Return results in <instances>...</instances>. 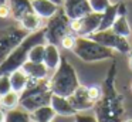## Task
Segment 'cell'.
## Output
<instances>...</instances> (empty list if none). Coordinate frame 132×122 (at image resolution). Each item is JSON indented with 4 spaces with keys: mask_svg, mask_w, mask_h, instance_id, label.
<instances>
[{
    "mask_svg": "<svg viewBox=\"0 0 132 122\" xmlns=\"http://www.w3.org/2000/svg\"><path fill=\"white\" fill-rule=\"evenodd\" d=\"M48 82L51 92L54 95L64 96V98H68L70 95H72L75 90L81 85L77 71L67 58H61L60 65L51 74V77L48 78Z\"/></svg>",
    "mask_w": 132,
    "mask_h": 122,
    "instance_id": "cell-1",
    "label": "cell"
},
{
    "mask_svg": "<svg viewBox=\"0 0 132 122\" xmlns=\"http://www.w3.org/2000/svg\"><path fill=\"white\" fill-rule=\"evenodd\" d=\"M43 43H46V30H44V28H41L40 31L29 34V36L26 37V40H24L16 50H13L12 54L0 64V75L10 74V72H13V71L21 68L24 62L29 61L30 50H31L34 45L43 44Z\"/></svg>",
    "mask_w": 132,
    "mask_h": 122,
    "instance_id": "cell-2",
    "label": "cell"
},
{
    "mask_svg": "<svg viewBox=\"0 0 132 122\" xmlns=\"http://www.w3.org/2000/svg\"><path fill=\"white\" fill-rule=\"evenodd\" d=\"M53 92L50 90L48 79L30 78L26 91L20 94V108L31 113L41 107L50 105Z\"/></svg>",
    "mask_w": 132,
    "mask_h": 122,
    "instance_id": "cell-3",
    "label": "cell"
},
{
    "mask_svg": "<svg viewBox=\"0 0 132 122\" xmlns=\"http://www.w3.org/2000/svg\"><path fill=\"white\" fill-rule=\"evenodd\" d=\"M72 53L85 62H97L114 57V51L94 41L91 37H77Z\"/></svg>",
    "mask_w": 132,
    "mask_h": 122,
    "instance_id": "cell-4",
    "label": "cell"
},
{
    "mask_svg": "<svg viewBox=\"0 0 132 122\" xmlns=\"http://www.w3.org/2000/svg\"><path fill=\"white\" fill-rule=\"evenodd\" d=\"M70 24H71V19L65 14L63 6H61L60 10L51 19L47 20L46 26H44V30H46V43L55 44L60 47L63 38L67 34L71 33Z\"/></svg>",
    "mask_w": 132,
    "mask_h": 122,
    "instance_id": "cell-5",
    "label": "cell"
},
{
    "mask_svg": "<svg viewBox=\"0 0 132 122\" xmlns=\"http://www.w3.org/2000/svg\"><path fill=\"white\" fill-rule=\"evenodd\" d=\"M29 34V31L21 27H12L3 34H0V64L26 40Z\"/></svg>",
    "mask_w": 132,
    "mask_h": 122,
    "instance_id": "cell-6",
    "label": "cell"
},
{
    "mask_svg": "<svg viewBox=\"0 0 132 122\" xmlns=\"http://www.w3.org/2000/svg\"><path fill=\"white\" fill-rule=\"evenodd\" d=\"M89 37L94 41L102 44L104 47L111 48L112 51H118L121 54H131V44H129L128 38L114 33L111 28L109 30H100Z\"/></svg>",
    "mask_w": 132,
    "mask_h": 122,
    "instance_id": "cell-7",
    "label": "cell"
},
{
    "mask_svg": "<svg viewBox=\"0 0 132 122\" xmlns=\"http://www.w3.org/2000/svg\"><path fill=\"white\" fill-rule=\"evenodd\" d=\"M101 21H102V14L91 11L81 19L71 20L70 28H71V33L77 37H89L94 33L100 31Z\"/></svg>",
    "mask_w": 132,
    "mask_h": 122,
    "instance_id": "cell-8",
    "label": "cell"
},
{
    "mask_svg": "<svg viewBox=\"0 0 132 122\" xmlns=\"http://www.w3.org/2000/svg\"><path fill=\"white\" fill-rule=\"evenodd\" d=\"M68 99L77 112H87L95 107V102L88 95V87H84V85H80L75 90V92L68 96Z\"/></svg>",
    "mask_w": 132,
    "mask_h": 122,
    "instance_id": "cell-9",
    "label": "cell"
},
{
    "mask_svg": "<svg viewBox=\"0 0 132 122\" xmlns=\"http://www.w3.org/2000/svg\"><path fill=\"white\" fill-rule=\"evenodd\" d=\"M63 9L71 20L81 19L88 13H91L88 0H64Z\"/></svg>",
    "mask_w": 132,
    "mask_h": 122,
    "instance_id": "cell-10",
    "label": "cell"
},
{
    "mask_svg": "<svg viewBox=\"0 0 132 122\" xmlns=\"http://www.w3.org/2000/svg\"><path fill=\"white\" fill-rule=\"evenodd\" d=\"M7 6L10 9V17L17 23L27 14L34 11L31 0H7Z\"/></svg>",
    "mask_w": 132,
    "mask_h": 122,
    "instance_id": "cell-11",
    "label": "cell"
},
{
    "mask_svg": "<svg viewBox=\"0 0 132 122\" xmlns=\"http://www.w3.org/2000/svg\"><path fill=\"white\" fill-rule=\"evenodd\" d=\"M33 2V10L37 16H40L43 20H48L60 10L61 6L55 4L51 0H31Z\"/></svg>",
    "mask_w": 132,
    "mask_h": 122,
    "instance_id": "cell-12",
    "label": "cell"
},
{
    "mask_svg": "<svg viewBox=\"0 0 132 122\" xmlns=\"http://www.w3.org/2000/svg\"><path fill=\"white\" fill-rule=\"evenodd\" d=\"M61 54H60V47L55 44H48L46 43V48H44V65L48 68L50 72H54L58 68L61 62Z\"/></svg>",
    "mask_w": 132,
    "mask_h": 122,
    "instance_id": "cell-13",
    "label": "cell"
},
{
    "mask_svg": "<svg viewBox=\"0 0 132 122\" xmlns=\"http://www.w3.org/2000/svg\"><path fill=\"white\" fill-rule=\"evenodd\" d=\"M51 108L54 109V112L60 116H75L77 115V111L74 109V107L71 105L68 98H64V96H58L53 94L51 96V102H50Z\"/></svg>",
    "mask_w": 132,
    "mask_h": 122,
    "instance_id": "cell-14",
    "label": "cell"
},
{
    "mask_svg": "<svg viewBox=\"0 0 132 122\" xmlns=\"http://www.w3.org/2000/svg\"><path fill=\"white\" fill-rule=\"evenodd\" d=\"M21 70L33 79H48V68L44 65V62H31L26 61L21 67Z\"/></svg>",
    "mask_w": 132,
    "mask_h": 122,
    "instance_id": "cell-15",
    "label": "cell"
},
{
    "mask_svg": "<svg viewBox=\"0 0 132 122\" xmlns=\"http://www.w3.org/2000/svg\"><path fill=\"white\" fill-rule=\"evenodd\" d=\"M111 30L114 31V33L122 36V37H126V38L131 36V26H129L128 19H126V14H125V6H123L122 3H119L118 17H117V20H115L114 26L111 27Z\"/></svg>",
    "mask_w": 132,
    "mask_h": 122,
    "instance_id": "cell-16",
    "label": "cell"
},
{
    "mask_svg": "<svg viewBox=\"0 0 132 122\" xmlns=\"http://www.w3.org/2000/svg\"><path fill=\"white\" fill-rule=\"evenodd\" d=\"M9 77H10V82H12V90L13 91H16V92H19V94H21V92L26 91L30 78L21 68L10 72Z\"/></svg>",
    "mask_w": 132,
    "mask_h": 122,
    "instance_id": "cell-17",
    "label": "cell"
},
{
    "mask_svg": "<svg viewBox=\"0 0 132 122\" xmlns=\"http://www.w3.org/2000/svg\"><path fill=\"white\" fill-rule=\"evenodd\" d=\"M43 21L44 20L33 11V13L27 14L26 17H23V19L19 21V24H20L21 28H24L26 31H29V33L31 34V33H36V31H40L41 28H44Z\"/></svg>",
    "mask_w": 132,
    "mask_h": 122,
    "instance_id": "cell-18",
    "label": "cell"
},
{
    "mask_svg": "<svg viewBox=\"0 0 132 122\" xmlns=\"http://www.w3.org/2000/svg\"><path fill=\"white\" fill-rule=\"evenodd\" d=\"M30 115H31L33 122H54L57 113L54 112L51 105H46V107H41L38 109L33 111Z\"/></svg>",
    "mask_w": 132,
    "mask_h": 122,
    "instance_id": "cell-19",
    "label": "cell"
},
{
    "mask_svg": "<svg viewBox=\"0 0 132 122\" xmlns=\"http://www.w3.org/2000/svg\"><path fill=\"white\" fill-rule=\"evenodd\" d=\"M118 11H119V3L111 4L109 9H106L105 13H102V21H101L100 30H109L114 26L115 20L118 17Z\"/></svg>",
    "mask_w": 132,
    "mask_h": 122,
    "instance_id": "cell-20",
    "label": "cell"
},
{
    "mask_svg": "<svg viewBox=\"0 0 132 122\" xmlns=\"http://www.w3.org/2000/svg\"><path fill=\"white\" fill-rule=\"evenodd\" d=\"M4 122H33L30 112L24 111L23 108H14V109L6 111Z\"/></svg>",
    "mask_w": 132,
    "mask_h": 122,
    "instance_id": "cell-21",
    "label": "cell"
},
{
    "mask_svg": "<svg viewBox=\"0 0 132 122\" xmlns=\"http://www.w3.org/2000/svg\"><path fill=\"white\" fill-rule=\"evenodd\" d=\"M0 107L4 111H10L20 107V94L16 91H10L6 95L0 96Z\"/></svg>",
    "mask_w": 132,
    "mask_h": 122,
    "instance_id": "cell-22",
    "label": "cell"
},
{
    "mask_svg": "<svg viewBox=\"0 0 132 122\" xmlns=\"http://www.w3.org/2000/svg\"><path fill=\"white\" fill-rule=\"evenodd\" d=\"M44 48H46V43L34 45V47L30 50L29 61H31V62H43V60H44Z\"/></svg>",
    "mask_w": 132,
    "mask_h": 122,
    "instance_id": "cell-23",
    "label": "cell"
},
{
    "mask_svg": "<svg viewBox=\"0 0 132 122\" xmlns=\"http://www.w3.org/2000/svg\"><path fill=\"white\" fill-rule=\"evenodd\" d=\"M91 11L94 13H105L106 9H109V6L112 4L111 0H88Z\"/></svg>",
    "mask_w": 132,
    "mask_h": 122,
    "instance_id": "cell-24",
    "label": "cell"
},
{
    "mask_svg": "<svg viewBox=\"0 0 132 122\" xmlns=\"http://www.w3.org/2000/svg\"><path fill=\"white\" fill-rule=\"evenodd\" d=\"M12 90V82H10L9 74H3L0 75V96L6 95L7 92H10Z\"/></svg>",
    "mask_w": 132,
    "mask_h": 122,
    "instance_id": "cell-25",
    "label": "cell"
},
{
    "mask_svg": "<svg viewBox=\"0 0 132 122\" xmlns=\"http://www.w3.org/2000/svg\"><path fill=\"white\" fill-rule=\"evenodd\" d=\"M75 40H77V36H75V34H72V33L67 34L63 38V41H61L60 47H63L64 50H71L72 51L74 50V45H75Z\"/></svg>",
    "mask_w": 132,
    "mask_h": 122,
    "instance_id": "cell-26",
    "label": "cell"
},
{
    "mask_svg": "<svg viewBox=\"0 0 132 122\" xmlns=\"http://www.w3.org/2000/svg\"><path fill=\"white\" fill-rule=\"evenodd\" d=\"M74 122H100V121L95 115H91V113L87 112H78L74 116Z\"/></svg>",
    "mask_w": 132,
    "mask_h": 122,
    "instance_id": "cell-27",
    "label": "cell"
},
{
    "mask_svg": "<svg viewBox=\"0 0 132 122\" xmlns=\"http://www.w3.org/2000/svg\"><path fill=\"white\" fill-rule=\"evenodd\" d=\"M88 95H89V98L97 104L101 99V96H102V91H101L100 87H95V85L94 87H88Z\"/></svg>",
    "mask_w": 132,
    "mask_h": 122,
    "instance_id": "cell-28",
    "label": "cell"
},
{
    "mask_svg": "<svg viewBox=\"0 0 132 122\" xmlns=\"http://www.w3.org/2000/svg\"><path fill=\"white\" fill-rule=\"evenodd\" d=\"M9 17H10V9L6 3L0 7V19H9Z\"/></svg>",
    "mask_w": 132,
    "mask_h": 122,
    "instance_id": "cell-29",
    "label": "cell"
},
{
    "mask_svg": "<svg viewBox=\"0 0 132 122\" xmlns=\"http://www.w3.org/2000/svg\"><path fill=\"white\" fill-rule=\"evenodd\" d=\"M51 2H54L55 4H58V6H63V3H64V0H51Z\"/></svg>",
    "mask_w": 132,
    "mask_h": 122,
    "instance_id": "cell-30",
    "label": "cell"
},
{
    "mask_svg": "<svg viewBox=\"0 0 132 122\" xmlns=\"http://www.w3.org/2000/svg\"><path fill=\"white\" fill-rule=\"evenodd\" d=\"M129 68L132 70V53L129 54Z\"/></svg>",
    "mask_w": 132,
    "mask_h": 122,
    "instance_id": "cell-31",
    "label": "cell"
},
{
    "mask_svg": "<svg viewBox=\"0 0 132 122\" xmlns=\"http://www.w3.org/2000/svg\"><path fill=\"white\" fill-rule=\"evenodd\" d=\"M6 3H7V0H0V7H2L3 4H6Z\"/></svg>",
    "mask_w": 132,
    "mask_h": 122,
    "instance_id": "cell-32",
    "label": "cell"
},
{
    "mask_svg": "<svg viewBox=\"0 0 132 122\" xmlns=\"http://www.w3.org/2000/svg\"><path fill=\"white\" fill-rule=\"evenodd\" d=\"M123 122H132V118H128V119H125Z\"/></svg>",
    "mask_w": 132,
    "mask_h": 122,
    "instance_id": "cell-33",
    "label": "cell"
}]
</instances>
